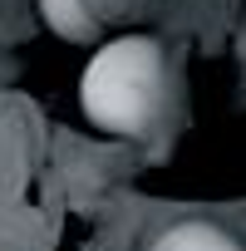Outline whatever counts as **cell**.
<instances>
[{"label": "cell", "mask_w": 246, "mask_h": 251, "mask_svg": "<svg viewBox=\"0 0 246 251\" xmlns=\"http://www.w3.org/2000/svg\"><path fill=\"white\" fill-rule=\"evenodd\" d=\"M84 118L103 133L143 138L168 108V54L153 35L108 40L79 79Z\"/></svg>", "instance_id": "1"}, {"label": "cell", "mask_w": 246, "mask_h": 251, "mask_svg": "<svg viewBox=\"0 0 246 251\" xmlns=\"http://www.w3.org/2000/svg\"><path fill=\"white\" fill-rule=\"evenodd\" d=\"M35 5H40V20L59 40H74V45L98 40V15L89 10V0H35Z\"/></svg>", "instance_id": "2"}, {"label": "cell", "mask_w": 246, "mask_h": 251, "mask_svg": "<svg viewBox=\"0 0 246 251\" xmlns=\"http://www.w3.org/2000/svg\"><path fill=\"white\" fill-rule=\"evenodd\" d=\"M153 251H246V246L212 222H177L153 241Z\"/></svg>", "instance_id": "3"}]
</instances>
